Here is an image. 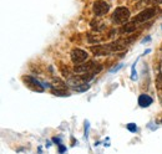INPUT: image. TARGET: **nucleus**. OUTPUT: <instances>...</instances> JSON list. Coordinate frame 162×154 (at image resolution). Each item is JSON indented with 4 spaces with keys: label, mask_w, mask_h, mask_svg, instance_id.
<instances>
[{
    "label": "nucleus",
    "mask_w": 162,
    "mask_h": 154,
    "mask_svg": "<svg viewBox=\"0 0 162 154\" xmlns=\"http://www.w3.org/2000/svg\"><path fill=\"white\" fill-rule=\"evenodd\" d=\"M102 70V65L95 61H89V62H82L79 65H75L74 71L76 73H92V75H97Z\"/></svg>",
    "instance_id": "1"
},
{
    "label": "nucleus",
    "mask_w": 162,
    "mask_h": 154,
    "mask_svg": "<svg viewBox=\"0 0 162 154\" xmlns=\"http://www.w3.org/2000/svg\"><path fill=\"white\" fill-rule=\"evenodd\" d=\"M131 18V13L126 6H118L114 10L111 15V20L115 25H124Z\"/></svg>",
    "instance_id": "2"
},
{
    "label": "nucleus",
    "mask_w": 162,
    "mask_h": 154,
    "mask_svg": "<svg viewBox=\"0 0 162 154\" xmlns=\"http://www.w3.org/2000/svg\"><path fill=\"white\" fill-rule=\"evenodd\" d=\"M156 14H157V9H156V7H147V9L142 10L140 14L136 15L131 21H132L133 24H137V25H139V24H141V22H145V21L152 19Z\"/></svg>",
    "instance_id": "3"
},
{
    "label": "nucleus",
    "mask_w": 162,
    "mask_h": 154,
    "mask_svg": "<svg viewBox=\"0 0 162 154\" xmlns=\"http://www.w3.org/2000/svg\"><path fill=\"white\" fill-rule=\"evenodd\" d=\"M136 35L133 36H130V37H122V39H118L111 44H107V47L111 50V51H121V50H125L130 44H132V41L135 40Z\"/></svg>",
    "instance_id": "4"
},
{
    "label": "nucleus",
    "mask_w": 162,
    "mask_h": 154,
    "mask_svg": "<svg viewBox=\"0 0 162 154\" xmlns=\"http://www.w3.org/2000/svg\"><path fill=\"white\" fill-rule=\"evenodd\" d=\"M110 7H111L110 4L104 1V0H96V1L92 4V11L96 16L100 18V16H104V15H106L109 13Z\"/></svg>",
    "instance_id": "5"
},
{
    "label": "nucleus",
    "mask_w": 162,
    "mask_h": 154,
    "mask_svg": "<svg viewBox=\"0 0 162 154\" xmlns=\"http://www.w3.org/2000/svg\"><path fill=\"white\" fill-rule=\"evenodd\" d=\"M70 57H71L72 64L79 65V64H82V62L86 61L87 57H89V54H87L85 50L76 47V49H72L71 54H70Z\"/></svg>",
    "instance_id": "6"
},
{
    "label": "nucleus",
    "mask_w": 162,
    "mask_h": 154,
    "mask_svg": "<svg viewBox=\"0 0 162 154\" xmlns=\"http://www.w3.org/2000/svg\"><path fill=\"white\" fill-rule=\"evenodd\" d=\"M23 81L25 83V86L28 88L32 90V91H36V92H44V86L32 76H23Z\"/></svg>",
    "instance_id": "7"
},
{
    "label": "nucleus",
    "mask_w": 162,
    "mask_h": 154,
    "mask_svg": "<svg viewBox=\"0 0 162 154\" xmlns=\"http://www.w3.org/2000/svg\"><path fill=\"white\" fill-rule=\"evenodd\" d=\"M90 50L92 51V54L95 56H106V55H110L111 50L107 47V45H93L90 47Z\"/></svg>",
    "instance_id": "8"
},
{
    "label": "nucleus",
    "mask_w": 162,
    "mask_h": 154,
    "mask_svg": "<svg viewBox=\"0 0 162 154\" xmlns=\"http://www.w3.org/2000/svg\"><path fill=\"white\" fill-rule=\"evenodd\" d=\"M90 26H91V29H92L93 31H96V32H101V31H104V30H105L106 24H105L104 21H102V20H100V19L95 18V19H92V20L90 21Z\"/></svg>",
    "instance_id": "9"
},
{
    "label": "nucleus",
    "mask_w": 162,
    "mask_h": 154,
    "mask_svg": "<svg viewBox=\"0 0 162 154\" xmlns=\"http://www.w3.org/2000/svg\"><path fill=\"white\" fill-rule=\"evenodd\" d=\"M152 102H153L152 97L148 96V95H146V93H142V95L139 96V105H140V107H142V108L150 107V106L152 105Z\"/></svg>",
    "instance_id": "10"
},
{
    "label": "nucleus",
    "mask_w": 162,
    "mask_h": 154,
    "mask_svg": "<svg viewBox=\"0 0 162 154\" xmlns=\"http://www.w3.org/2000/svg\"><path fill=\"white\" fill-rule=\"evenodd\" d=\"M90 88V84L89 83H82V84H79V86H72V90L76 91V92H85Z\"/></svg>",
    "instance_id": "11"
},
{
    "label": "nucleus",
    "mask_w": 162,
    "mask_h": 154,
    "mask_svg": "<svg viewBox=\"0 0 162 154\" xmlns=\"http://www.w3.org/2000/svg\"><path fill=\"white\" fill-rule=\"evenodd\" d=\"M127 129H129L130 132H132V133H136L137 132V126H136L135 123H129L127 124Z\"/></svg>",
    "instance_id": "12"
},
{
    "label": "nucleus",
    "mask_w": 162,
    "mask_h": 154,
    "mask_svg": "<svg viewBox=\"0 0 162 154\" xmlns=\"http://www.w3.org/2000/svg\"><path fill=\"white\" fill-rule=\"evenodd\" d=\"M135 65H136V62L132 65V75H131V80H136V78H137V73H136V71H135Z\"/></svg>",
    "instance_id": "13"
},
{
    "label": "nucleus",
    "mask_w": 162,
    "mask_h": 154,
    "mask_svg": "<svg viewBox=\"0 0 162 154\" xmlns=\"http://www.w3.org/2000/svg\"><path fill=\"white\" fill-rule=\"evenodd\" d=\"M64 152H66V147H64L63 144H60L59 145V153H64Z\"/></svg>",
    "instance_id": "14"
},
{
    "label": "nucleus",
    "mask_w": 162,
    "mask_h": 154,
    "mask_svg": "<svg viewBox=\"0 0 162 154\" xmlns=\"http://www.w3.org/2000/svg\"><path fill=\"white\" fill-rule=\"evenodd\" d=\"M53 141H54V142H55V143H56L57 145H60V144H63V143H61V139H60V138H56V137H55V138H54Z\"/></svg>",
    "instance_id": "15"
},
{
    "label": "nucleus",
    "mask_w": 162,
    "mask_h": 154,
    "mask_svg": "<svg viewBox=\"0 0 162 154\" xmlns=\"http://www.w3.org/2000/svg\"><path fill=\"white\" fill-rule=\"evenodd\" d=\"M122 67V65H118L117 67H115V68H112V70H111V72H116V71H118V70H120V68Z\"/></svg>",
    "instance_id": "16"
},
{
    "label": "nucleus",
    "mask_w": 162,
    "mask_h": 154,
    "mask_svg": "<svg viewBox=\"0 0 162 154\" xmlns=\"http://www.w3.org/2000/svg\"><path fill=\"white\" fill-rule=\"evenodd\" d=\"M146 41H150V37H146V39L142 40V42H146Z\"/></svg>",
    "instance_id": "17"
}]
</instances>
